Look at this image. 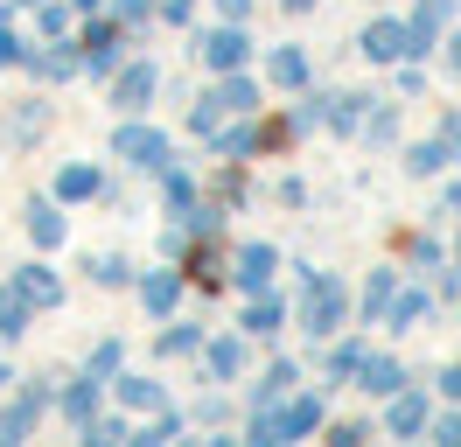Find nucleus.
<instances>
[{"label":"nucleus","instance_id":"1","mask_svg":"<svg viewBox=\"0 0 461 447\" xmlns=\"http://www.w3.org/2000/svg\"><path fill=\"white\" fill-rule=\"evenodd\" d=\"M315 426H321V398H294L280 413L252 419V441H301V433H315Z\"/></svg>","mask_w":461,"mask_h":447},{"label":"nucleus","instance_id":"2","mask_svg":"<svg viewBox=\"0 0 461 447\" xmlns=\"http://www.w3.org/2000/svg\"><path fill=\"white\" fill-rule=\"evenodd\" d=\"M252 105H259V91H252L245 78H230V84H217V91H210V98L196 105V126L210 133V126H224V119H245Z\"/></svg>","mask_w":461,"mask_h":447},{"label":"nucleus","instance_id":"3","mask_svg":"<svg viewBox=\"0 0 461 447\" xmlns=\"http://www.w3.org/2000/svg\"><path fill=\"white\" fill-rule=\"evenodd\" d=\"M336 315H343V287H336L329 273H315V279H308V329L329 335V329H336Z\"/></svg>","mask_w":461,"mask_h":447},{"label":"nucleus","instance_id":"4","mask_svg":"<svg viewBox=\"0 0 461 447\" xmlns=\"http://www.w3.org/2000/svg\"><path fill=\"white\" fill-rule=\"evenodd\" d=\"M113 147H119V161H140V168H154L161 154H168V140L154 133V126H119Z\"/></svg>","mask_w":461,"mask_h":447},{"label":"nucleus","instance_id":"5","mask_svg":"<svg viewBox=\"0 0 461 447\" xmlns=\"http://www.w3.org/2000/svg\"><path fill=\"white\" fill-rule=\"evenodd\" d=\"M14 294H22L29 307H57L63 301V279L50 273V266H22V273H14Z\"/></svg>","mask_w":461,"mask_h":447},{"label":"nucleus","instance_id":"6","mask_svg":"<svg viewBox=\"0 0 461 447\" xmlns=\"http://www.w3.org/2000/svg\"><path fill=\"white\" fill-rule=\"evenodd\" d=\"M364 56H371V63H399L405 56V28L399 22H371L364 28Z\"/></svg>","mask_w":461,"mask_h":447},{"label":"nucleus","instance_id":"7","mask_svg":"<svg viewBox=\"0 0 461 447\" xmlns=\"http://www.w3.org/2000/svg\"><path fill=\"white\" fill-rule=\"evenodd\" d=\"M245 50H252V42H245V28H217V35H203V56H210L217 70H238Z\"/></svg>","mask_w":461,"mask_h":447},{"label":"nucleus","instance_id":"8","mask_svg":"<svg viewBox=\"0 0 461 447\" xmlns=\"http://www.w3.org/2000/svg\"><path fill=\"white\" fill-rule=\"evenodd\" d=\"M266 279H273V245H245L238 251V287H245V294H266Z\"/></svg>","mask_w":461,"mask_h":447},{"label":"nucleus","instance_id":"9","mask_svg":"<svg viewBox=\"0 0 461 447\" xmlns=\"http://www.w3.org/2000/svg\"><path fill=\"white\" fill-rule=\"evenodd\" d=\"M119 406H133V413H161V385H154V378H119Z\"/></svg>","mask_w":461,"mask_h":447},{"label":"nucleus","instance_id":"10","mask_svg":"<svg viewBox=\"0 0 461 447\" xmlns=\"http://www.w3.org/2000/svg\"><path fill=\"white\" fill-rule=\"evenodd\" d=\"M35 413H42V391H29V398H14L7 406V419H0V441H14V433H29Z\"/></svg>","mask_w":461,"mask_h":447},{"label":"nucleus","instance_id":"11","mask_svg":"<svg viewBox=\"0 0 461 447\" xmlns=\"http://www.w3.org/2000/svg\"><path fill=\"white\" fill-rule=\"evenodd\" d=\"M420 426H427V398H412V391L392 398V433H420Z\"/></svg>","mask_w":461,"mask_h":447},{"label":"nucleus","instance_id":"12","mask_svg":"<svg viewBox=\"0 0 461 447\" xmlns=\"http://www.w3.org/2000/svg\"><path fill=\"white\" fill-rule=\"evenodd\" d=\"M29 238H35V245H63V217L50 210V203H35V210H29Z\"/></svg>","mask_w":461,"mask_h":447},{"label":"nucleus","instance_id":"13","mask_svg":"<svg viewBox=\"0 0 461 447\" xmlns=\"http://www.w3.org/2000/svg\"><path fill=\"white\" fill-rule=\"evenodd\" d=\"M357 370H364V385H371V391H399V363H392V357H364Z\"/></svg>","mask_w":461,"mask_h":447},{"label":"nucleus","instance_id":"14","mask_svg":"<svg viewBox=\"0 0 461 447\" xmlns=\"http://www.w3.org/2000/svg\"><path fill=\"white\" fill-rule=\"evenodd\" d=\"M147 91H154V70H147V63H133V70L119 78V105H140Z\"/></svg>","mask_w":461,"mask_h":447},{"label":"nucleus","instance_id":"15","mask_svg":"<svg viewBox=\"0 0 461 447\" xmlns=\"http://www.w3.org/2000/svg\"><path fill=\"white\" fill-rule=\"evenodd\" d=\"M63 413L77 419V426H91V413H98V391H91V385H70V391H63Z\"/></svg>","mask_w":461,"mask_h":447},{"label":"nucleus","instance_id":"16","mask_svg":"<svg viewBox=\"0 0 461 447\" xmlns=\"http://www.w3.org/2000/svg\"><path fill=\"white\" fill-rule=\"evenodd\" d=\"M140 301L154 307V315H168V307H175V273H154V279L140 287Z\"/></svg>","mask_w":461,"mask_h":447},{"label":"nucleus","instance_id":"17","mask_svg":"<svg viewBox=\"0 0 461 447\" xmlns=\"http://www.w3.org/2000/svg\"><path fill=\"white\" fill-rule=\"evenodd\" d=\"M22 322H29V301L7 287V294H0V335H22Z\"/></svg>","mask_w":461,"mask_h":447},{"label":"nucleus","instance_id":"18","mask_svg":"<svg viewBox=\"0 0 461 447\" xmlns=\"http://www.w3.org/2000/svg\"><path fill=\"white\" fill-rule=\"evenodd\" d=\"M273 78H280V84H308V56H301V50H280V56H273Z\"/></svg>","mask_w":461,"mask_h":447},{"label":"nucleus","instance_id":"19","mask_svg":"<svg viewBox=\"0 0 461 447\" xmlns=\"http://www.w3.org/2000/svg\"><path fill=\"white\" fill-rule=\"evenodd\" d=\"M91 189H98L91 168H63V175H57V196H91Z\"/></svg>","mask_w":461,"mask_h":447},{"label":"nucleus","instance_id":"20","mask_svg":"<svg viewBox=\"0 0 461 447\" xmlns=\"http://www.w3.org/2000/svg\"><path fill=\"white\" fill-rule=\"evenodd\" d=\"M238 363H245L238 342H217V350H210V370H217V378H238Z\"/></svg>","mask_w":461,"mask_h":447},{"label":"nucleus","instance_id":"21","mask_svg":"<svg viewBox=\"0 0 461 447\" xmlns=\"http://www.w3.org/2000/svg\"><path fill=\"white\" fill-rule=\"evenodd\" d=\"M113 50H119L113 28H91V70H105V63H113Z\"/></svg>","mask_w":461,"mask_h":447},{"label":"nucleus","instance_id":"22","mask_svg":"<svg viewBox=\"0 0 461 447\" xmlns=\"http://www.w3.org/2000/svg\"><path fill=\"white\" fill-rule=\"evenodd\" d=\"M440 161H447V147H412V161H405V168H412V175H433Z\"/></svg>","mask_w":461,"mask_h":447},{"label":"nucleus","instance_id":"23","mask_svg":"<svg viewBox=\"0 0 461 447\" xmlns=\"http://www.w3.org/2000/svg\"><path fill=\"white\" fill-rule=\"evenodd\" d=\"M196 342H203V335L189 329V322H182V329H168V335H161V350H168V357H182V350H196Z\"/></svg>","mask_w":461,"mask_h":447},{"label":"nucleus","instance_id":"24","mask_svg":"<svg viewBox=\"0 0 461 447\" xmlns=\"http://www.w3.org/2000/svg\"><path fill=\"white\" fill-rule=\"evenodd\" d=\"M364 307H371V315H377V307H392V273H377L371 287H364Z\"/></svg>","mask_w":461,"mask_h":447},{"label":"nucleus","instance_id":"25","mask_svg":"<svg viewBox=\"0 0 461 447\" xmlns=\"http://www.w3.org/2000/svg\"><path fill=\"white\" fill-rule=\"evenodd\" d=\"M273 322H280V307H273V301H252V307H245V329H273Z\"/></svg>","mask_w":461,"mask_h":447},{"label":"nucleus","instance_id":"26","mask_svg":"<svg viewBox=\"0 0 461 447\" xmlns=\"http://www.w3.org/2000/svg\"><path fill=\"white\" fill-rule=\"evenodd\" d=\"M420 315H427V301H420V294H405V301H392V322H399V329H405V322H420Z\"/></svg>","mask_w":461,"mask_h":447},{"label":"nucleus","instance_id":"27","mask_svg":"<svg viewBox=\"0 0 461 447\" xmlns=\"http://www.w3.org/2000/svg\"><path fill=\"white\" fill-rule=\"evenodd\" d=\"M22 56H29V50H22V35H7V14H0V63H22Z\"/></svg>","mask_w":461,"mask_h":447},{"label":"nucleus","instance_id":"28","mask_svg":"<svg viewBox=\"0 0 461 447\" xmlns=\"http://www.w3.org/2000/svg\"><path fill=\"white\" fill-rule=\"evenodd\" d=\"M91 273H98V287H119V279H126V259H98Z\"/></svg>","mask_w":461,"mask_h":447},{"label":"nucleus","instance_id":"29","mask_svg":"<svg viewBox=\"0 0 461 447\" xmlns=\"http://www.w3.org/2000/svg\"><path fill=\"white\" fill-rule=\"evenodd\" d=\"M217 7H224L230 22H245V7H252V0H217Z\"/></svg>","mask_w":461,"mask_h":447},{"label":"nucleus","instance_id":"30","mask_svg":"<svg viewBox=\"0 0 461 447\" xmlns=\"http://www.w3.org/2000/svg\"><path fill=\"white\" fill-rule=\"evenodd\" d=\"M440 441H455V447H461V419H440Z\"/></svg>","mask_w":461,"mask_h":447},{"label":"nucleus","instance_id":"31","mask_svg":"<svg viewBox=\"0 0 461 447\" xmlns=\"http://www.w3.org/2000/svg\"><path fill=\"white\" fill-rule=\"evenodd\" d=\"M447 63H455V78H461V35H455V42H447Z\"/></svg>","mask_w":461,"mask_h":447},{"label":"nucleus","instance_id":"32","mask_svg":"<svg viewBox=\"0 0 461 447\" xmlns=\"http://www.w3.org/2000/svg\"><path fill=\"white\" fill-rule=\"evenodd\" d=\"M440 385H447V391H455V398H461V370H447V378H440Z\"/></svg>","mask_w":461,"mask_h":447},{"label":"nucleus","instance_id":"33","mask_svg":"<svg viewBox=\"0 0 461 447\" xmlns=\"http://www.w3.org/2000/svg\"><path fill=\"white\" fill-rule=\"evenodd\" d=\"M22 7H42V0H22Z\"/></svg>","mask_w":461,"mask_h":447},{"label":"nucleus","instance_id":"34","mask_svg":"<svg viewBox=\"0 0 461 447\" xmlns=\"http://www.w3.org/2000/svg\"><path fill=\"white\" fill-rule=\"evenodd\" d=\"M0 385H7V378H0Z\"/></svg>","mask_w":461,"mask_h":447}]
</instances>
